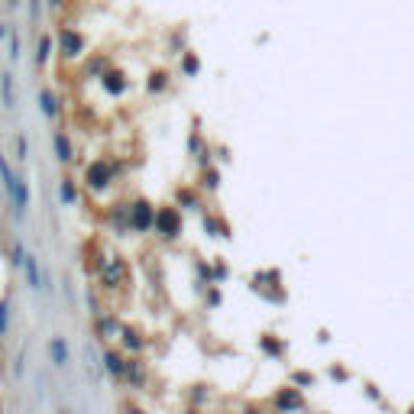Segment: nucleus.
Wrapping results in <instances>:
<instances>
[{"label":"nucleus","mask_w":414,"mask_h":414,"mask_svg":"<svg viewBox=\"0 0 414 414\" xmlns=\"http://www.w3.org/2000/svg\"><path fill=\"white\" fill-rule=\"evenodd\" d=\"M88 268H94L100 288H107V292L123 288L126 278H130V266H126V259L117 256V253H110V249H97V256H94V262H88Z\"/></svg>","instance_id":"nucleus-1"},{"label":"nucleus","mask_w":414,"mask_h":414,"mask_svg":"<svg viewBox=\"0 0 414 414\" xmlns=\"http://www.w3.org/2000/svg\"><path fill=\"white\" fill-rule=\"evenodd\" d=\"M153 230L159 233V239H165V243H175V239H182V233H184L182 207H178V204H159V207H155Z\"/></svg>","instance_id":"nucleus-2"},{"label":"nucleus","mask_w":414,"mask_h":414,"mask_svg":"<svg viewBox=\"0 0 414 414\" xmlns=\"http://www.w3.org/2000/svg\"><path fill=\"white\" fill-rule=\"evenodd\" d=\"M0 178H4V184H7V191L10 198H13V207H16V214L23 217L26 214V207H30V188H26V182L16 172H10V162L0 155Z\"/></svg>","instance_id":"nucleus-3"},{"label":"nucleus","mask_w":414,"mask_h":414,"mask_svg":"<svg viewBox=\"0 0 414 414\" xmlns=\"http://www.w3.org/2000/svg\"><path fill=\"white\" fill-rule=\"evenodd\" d=\"M85 52H88L85 32L75 30V26H61V30H59V55H61V59L78 61V59H85Z\"/></svg>","instance_id":"nucleus-4"},{"label":"nucleus","mask_w":414,"mask_h":414,"mask_svg":"<svg viewBox=\"0 0 414 414\" xmlns=\"http://www.w3.org/2000/svg\"><path fill=\"white\" fill-rule=\"evenodd\" d=\"M117 169H114V162L110 159H94L88 162V169H85V184L91 188V191H107L110 182H114Z\"/></svg>","instance_id":"nucleus-5"},{"label":"nucleus","mask_w":414,"mask_h":414,"mask_svg":"<svg viewBox=\"0 0 414 414\" xmlns=\"http://www.w3.org/2000/svg\"><path fill=\"white\" fill-rule=\"evenodd\" d=\"M155 223V204L149 198L139 194L136 201H130V230L133 233H149Z\"/></svg>","instance_id":"nucleus-6"},{"label":"nucleus","mask_w":414,"mask_h":414,"mask_svg":"<svg viewBox=\"0 0 414 414\" xmlns=\"http://www.w3.org/2000/svg\"><path fill=\"white\" fill-rule=\"evenodd\" d=\"M272 408H276V411H304L307 401H304L298 385H282V389L272 395Z\"/></svg>","instance_id":"nucleus-7"},{"label":"nucleus","mask_w":414,"mask_h":414,"mask_svg":"<svg viewBox=\"0 0 414 414\" xmlns=\"http://www.w3.org/2000/svg\"><path fill=\"white\" fill-rule=\"evenodd\" d=\"M100 88H104L110 97H123V94L130 91V78L123 75L120 69H107L100 75Z\"/></svg>","instance_id":"nucleus-8"},{"label":"nucleus","mask_w":414,"mask_h":414,"mask_svg":"<svg viewBox=\"0 0 414 414\" xmlns=\"http://www.w3.org/2000/svg\"><path fill=\"white\" fill-rule=\"evenodd\" d=\"M120 346L126 353H143L146 350V337H143V330L133 327V324H120V333H117Z\"/></svg>","instance_id":"nucleus-9"},{"label":"nucleus","mask_w":414,"mask_h":414,"mask_svg":"<svg viewBox=\"0 0 414 414\" xmlns=\"http://www.w3.org/2000/svg\"><path fill=\"white\" fill-rule=\"evenodd\" d=\"M126 360H130L126 350H114V346L104 350V369H107L114 379H120V382H123V376H126Z\"/></svg>","instance_id":"nucleus-10"},{"label":"nucleus","mask_w":414,"mask_h":414,"mask_svg":"<svg viewBox=\"0 0 414 414\" xmlns=\"http://www.w3.org/2000/svg\"><path fill=\"white\" fill-rule=\"evenodd\" d=\"M123 382H130V389H143V385H146V362L139 360V353H130Z\"/></svg>","instance_id":"nucleus-11"},{"label":"nucleus","mask_w":414,"mask_h":414,"mask_svg":"<svg viewBox=\"0 0 414 414\" xmlns=\"http://www.w3.org/2000/svg\"><path fill=\"white\" fill-rule=\"evenodd\" d=\"M204 230L211 233V237L230 239V223H227V217L214 214V211H207V214H204Z\"/></svg>","instance_id":"nucleus-12"},{"label":"nucleus","mask_w":414,"mask_h":414,"mask_svg":"<svg viewBox=\"0 0 414 414\" xmlns=\"http://www.w3.org/2000/svg\"><path fill=\"white\" fill-rule=\"evenodd\" d=\"M175 204L188 207V211H201V188H191V184L175 188Z\"/></svg>","instance_id":"nucleus-13"},{"label":"nucleus","mask_w":414,"mask_h":414,"mask_svg":"<svg viewBox=\"0 0 414 414\" xmlns=\"http://www.w3.org/2000/svg\"><path fill=\"white\" fill-rule=\"evenodd\" d=\"M94 330H97L100 340H114L117 333H120V321H117V314H97Z\"/></svg>","instance_id":"nucleus-14"},{"label":"nucleus","mask_w":414,"mask_h":414,"mask_svg":"<svg viewBox=\"0 0 414 414\" xmlns=\"http://www.w3.org/2000/svg\"><path fill=\"white\" fill-rule=\"evenodd\" d=\"M259 350L266 356H272V360H282L285 350H288V343H285V340H278L276 333H262V337H259Z\"/></svg>","instance_id":"nucleus-15"},{"label":"nucleus","mask_w":414,"mask_h":414,"mask_svg":"<svg viewBox=\"0 0 414 414\" xmlns=\"http://www.w3.org/2000/svg\"><path fill=\"white\" fill-rule=\"evenodd\" d=\"M52 143H55V155H59V162H71V159H75V146H71V139L65 136V130H55L52 133Z\"/></svg>","instance_id":"nucleus-16"},{"label":"nucleus","mask_w":414,"mask_h":414,"mask_svg":"<svg viewBox=\"0 0 414 414\" xmlns=\"http://www.w3.org/2000/svg\"><path fill=\"white\" fill-rule=\"evenodd\" d=\"M49 360H52V366H69V343L61 337H52L49 340Z\"/></svg>","instance_id":"nucleus-17"},{"label":"nucleus","mask_w":414,"mask_h":414,"mask_svg":"<svg viewBox=\"0 0 414 414\" xmlns=\"http://www.w3.org/2000/svg\"><path fill=\"white\" fill-rule=\"evenodd\" d=\"M198 188L201 191H207V194H214L217 188H220V172H217L214 165H204L201 175H198Z\"/></svg>","instance_id":"nucleus-18"},{"label":"nucleus","mask_w":414,"mask_h":414,"mask_svg":"<svg viewBox=\"0 0 414 414\" xmlns=\"http://www.w3.org/2000/svg\"><path fill=\"white\" fill-rule=\"evenodd\" d=\"M169 81H172V75L165 69H155V71H149V78H146V91L149 94H162L165 88H169Z\"/></svg>","instance_id":"nucleus-19"},{"label":"nucleus","mask_w":414,"mask_h":414,"mask_svg":"<svg viewBox=\"0 0 414 414\" xmlns=\"http://www.w3.org/2000/svg\"><path fill=\"white\" fill-rule=\"evenodd\" d=\"M39 107H42V114H46L49 120H55V117H59V97H55L49 88H42V91H39Z\"/></svg>","instance_id":"nucleus-20"},{"label":"nucleus","mask_w":414,"mask_h":414,"mask_svg":"<svg viewBox=\"0 0 414 414\" xmlns=\"http://www.w3.org/2000/svg\"><path fill=\"white\" fill-rule=\"evenodd\" d=\"M0 97H4V107H7V110H13V107H16V91H13V78H10L7 71H4V75H0Z\"/></svg>","instance_id":"nucleus-21"},{"label":"nucleus","mask_w":414,"mask_h":414,"mask_svg":"<svg viewBox=\"0 0 414 414\" xmlns=\"http://www.w3.org/2000/svg\"><path fill=\"white\" fill-rule=\"evenodd\" d=\"M59 198H61V204H78V184H75V178H61Z\"/></svg>","instance_id":"nucleus-22"},{"label":"nucleus","mask_w":414,"mask_h":414,"mask_svg":"<svg viewBox=\"0 0 414 414\" xmlns=\"http://www.w3.org/2000/svg\"><path fill=\"white\" fill-rule=\"evenodd\" d=\"M23 266H26V278H30V288H42V278H39V262H36V256H26L23 259Z\"/></svg>","instance_id":"nucleus-23"},{"label":"nucleus","mask_w":414,"mask_h":414,"mask_svg":"<svg viewBox=\"0 0 414 414\" xmlns=\"http://www.w3.org/2000/svg\"><path fill=\"white\" fill-rule=\"evenodd\" d=\"M49 55H52V36L46 32V36L36 42V65H39V69H42V65L49 61Z\"/></svg>","instance_id":"nucleus-24"},{"label":"nucleus","mask_w":414,"mask_h":414,"mask_svg":"<svg viewBox=\"0 0 414 414\" xmlns=\"http://www.w3.org/2000/svg\"><path fill=\"white\" fill-rule=\"evenodd\" d=\"M182 71L188 78H194L201 71V61H198V55H194L191 49H184V52H182Z\"/></svg>","instance_id":"nucleus-25"},{"label":"nucleus","mask_w":414,"mask_h":414,"mask_svg":"<svg viewBox=\"0 0 414 414\" xmlns=\"http://www.w3.org/2000/svg\"><path fill=\"white\" fill-rule=\"evenodd\" d=\"M314 382H317V376H314V372H307V369L292 372V385H298V389H311Z\"/></svg>","instance_id":"nucleus-26"},{"label":"nucleus","mask_w":414,"mask_h":414,"mask_svg":"<svg viewBox=\"0 0 414 414\" xmlns=\"http://www.w3.org/2000/svg\"><path fill=\"white\" fill-rule=\"evenodd\" d=\"M7 317H10V304L7 301H0V337L7 333Z\"/></svg>","instance_id":"nucleus-27"},{"label":"nucleus","mask_w":414,"mask_h":414,"mask_svg":"<svg viewBox=\"0 0 414 414\" xmlns=\"http://www.w3.org/2000/svg\"><path fill=\"white\" fill-rule=\"evenodd\" d=\"M10 256H13V262H16V266H23L26 253H23V246H20V243H13V249H10Z\"/></svg>","instance_id":"nucleus-28"},{"label":"nucleus","mask_w":414,"mask_h":414,"mask_svg":"<svg viewBox=\"0 0 414 414\" xmlns=\"http://www.w3.org/2000/svg\"><path fill=\"white\" fill-rule=\"evenodd\" d=\"M39 13H42V0H30V20L36 23Z\"/></svg>","instance_id":"nucleus-29"},{"label":"nucleus","mask_w":414,"mask_h":414,"mask_svg":"<svg viewBox=\"0 0 414 414\" xmlns=\"http://www.w3.org/2000/svg\"><path fill=\"white\" fill-rule=\"evenodd\" d=\"M16 146H20V155H16V159H20V162L30 159V155H26V153H30V149H26V136H16Z\"/></svg>","instance_id":"nucleus-30"},{"label":"nucleus","mask_w":414,"mask_h":414,"mask_svg":"<svg viewBox=\"0 0 414 414\" xmlns=\"http://www.w3.org/2000/svg\"><path fill=\"white\" fill-rule=\"evenodd\" d=\"M10 59H20V36H10Z\"/></svg>","instance_id":"nucleus-31"},{"label":"nucleus","mask_w":414,"mask_h":414,"mask_svg":"<svg viewBox=\"0 0 414 414\" xmlns=\"http://www.w3.org/2000/svg\"><path fill=\"white\" fill-rule=\"evenodd\" d=\"M49 7H52V10H61V7H65V0H49Z\"/></svg>","instance_id":"nucleus-32"},{"label":"nucleus","mask_w":414,"mask_h":414,"mask_svg":"<svg viewBox=\"0 0 414 414\" xmlns=\"http://www.w3.org/2000/svg\"><path fill=\"white\" fill-rule=\"evenodd\" d=\"M4 36H7V26H0V39H4Z\"/></svg>","instance_id":"nucleus-33"}]
</instances>
